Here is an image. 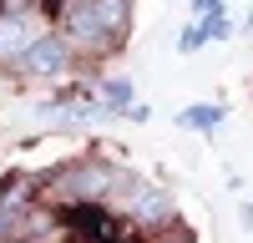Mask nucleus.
Segmentation results:
<instances>
[{"instance_id": "nucleus-9", "label": "nucleus", "mask_w": 253, "mask_h": 243, "mask_svg": "<svg viewBox=\"0 0 253 243\" xmlns=\"http://www.w3.org/2000/svg\"><path fill=\"white\" fill-rule=\"evenodd\" d=\"M101 96H107L112 112H126V107H132V81H126V76H107V81H101Z\"/></svg>"}, {"instance_id": "nucleus-2", "label": "nucleus", "mask_w": 253, "mask_h": 243, "mask_svg": "<svg viewBox=\"0 0 253 243\" xmlns=\"http://www.w3.org/2000/svg\"><path fill=\"white\" fill-rule=\"evenodd\" d=\"M41 36H46L41 10H0V66H20V56Z\"/></svg>"}, {"instance_id": "nucleus-5", "label": "nucleus", "mask_w": 253, "mask_h": 243, "mask_svg": "<svg viewBox=\"0 0 253 243\" xmlns=\"http://www.w3.org/2000/svg\"><path fill=\"white\" fill-rule=\"evenodd\" d=\"M132 218L142 223V228H172V223H177L172 193H162V188H137V193H132Z\"/></svg>"}, {"instance_id": "nucleus-11", "label": "nucleus", "mask_w": 253, "mask_h": 243, "mask_svg": "<svg viewBox=\"0 0 253 243\" xmlns=\"http://www.w3.org/2000/svg\"><path fill=\"white\" fill-rule=\"evenodd\" d=\"M223 5H218V0H193V15H218Z\"/></svg>"}, {"instance_id": "nucleus-3", "label": "nucleus", "mask_w": 253, "mask_h": 243, "mask_svg": "<svg viewBox=\"0 0 253 243\" xmlns=\"http://www.w3.org/2000/svg\"><path fill=\"white\" fill-rule=\"evenodd\" d=\"M112 167L107 162H81V167H66L56 177V198H66V202H96L101 193H112Z\"/></svg>"}, {"instance_id": "nucleus-8", "label": "nucleus", "mask_w": 253, "mask_h": 243, "mask_svg": "<svg viewBox=\"0 0 253 243\" xmlns=\"http://www.w3.org/2000/svg\"><path fill=\"white\" fill-rule=\"evenodd\" d=\"M177 127H198V132H218L223 127V107L218 101H198V107L177 112Z\"/></svg>"}, {"instance_id": "nucleus-1", "label": "nucleus", "mask_w": 253, "mask_h": 243, "mask_svg": "<svg viewBox=\"0 0 253 243\" xmlns=\"http://www.w3.org/2000/svg\"><path fill=\"white\" fill-rule=\"evenodd\" d=\"M61 40L81 56H107L112 46H122L117 36L101 31V20L91 10V0H66V15H61Z\"/></svg>"}, {"instance_id": "nucleus-10", "label": "nucleus", "mask_w": 253, "mask_h": 243, "mask_svg": "<svg viewBox=\"0 0 253 243\" xmlns=\"http://www.w3.org/2000/svg\"><path fill=\"white\" fill-rule=\"evenodd\" d=\"M198 46H208V20H193V26L182 31V40H177V51H182V56H193Z\"/></svg>"}, {"instance_id": "nucleus-4", "label": "nucleus", "mask_w": 253, "mask_h": 243, "mask_svg": "<svg viewBox=\"0 0 253 243\" xmlns=\"http://www.w3.org/2000/svg\"><path fill=\"white\" fill-rule=\"evenodd\" d=\"M20 66H26L36 81H56V76H66L71 71V46H66V40H61V36H41L36 40V46L26 51V56H20Z\"/></svg>"}, {"instance_id": "nucleus-13", "label": "nucleus", "mask_w": 253, "mask_h": 243, "mask_svg": "<svg viewBox=\"0 0 253 243\" xmlns=\"http://www.w3.org/2000/svg\"><path fill=\"white\" fill-rule=\"evenodd\" d=\"M248 26H253V10H248Z\"/></svg>"}, {"instance_id": "nucleus-12", "label": "nucleus", "mask_w": 253, "mask_h": 243, "mask_svg": "<svg viewBox=\"0 0 253 243\" xmlns=\"http://www.w3.org/2000/svg\"><path fill=\"white\" fill-rule=\"evenodd\" d=\"M0 243H26V238H10V233H5V238H0Z\"/></svg>"}, {"instance_id": "nucleus-7", "label": "nucleus", "mask_w": 253, "mask_h": 243, "mask_svg": "<svg viewBox=\"0 0 253 243\" xmlns=\"http://www.w3.org/2000/svg\"><path fill=\"white\" fill-rule=\"evenodd\" d=\"M91 10H96V20H101V31L107 36H126V26H132V0H91Z\"/></svg>"}, {"instance_id": "nucleus-6", "label": "nucleus", "mask_w": 253, "mask_h": 243, "mask_svg": "<svg viewBox=\"0 0 253 243\" xmlns=\"http://www.w3.org/2000/svg\"><path fill=\"white\" fill-rule=\"evenodd\" d=\"M61 223L66 228H76L81 238H96V243H112V218L96 208V202H76V208L61 213Z\"/></svg>"}]
</instances>
